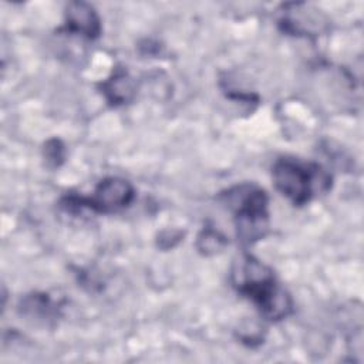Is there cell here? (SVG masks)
I'll list each match as a JSON object with an SVG mask.
<instances>
[{"label": "cell", "instance_id": "1", "mask_svg": "<svg viewBox=\"0 0 364 364\" xmlns=\"http://www.w3.org/2000/svg\"><path fill=\"white\" fill-rule=\"evenodd\" d=\"M232 283L270 321L283 320L293 310L291 297L277 283L273 270L250 255H245L235 262Z\"/></svg>", "mask_w": 364, "mask_h": 364}, {"label": "cell", "instance_id": "6", "mask_svg": "<svg viewBox=\"0 0 364 364\" xmlns=\"http://www.w3.org/2000/svg\"><path fill=\"white\" fill-rule=\"evenodd\" d=\"M101 88L107 101L112 105H119L131 101L135 92V84L132 78L122 68H117L112 75L102 82Z\"/></svg>", "mask_w": 364, "mask_h": 364}, {"label": "cell", "instance_id": "8", "mask_svg": "<svg viewBox=\"0 0 364 364\" xmlns=\"http://www.w3.org/2000/svg\"><path fill=\"white\" fill-rule=\"evenodd\" d=\"M64 156H65V149H64V145L60 139L57 138H53V139H48L44 145V158L47 161V164L53 168H57L63 164L64 161Z\"/></svg>", "mask_w": 364, "mask_h": 364}, {"label": "cell", "instance_id": "3", "mask_svg": "<svg viewBox=\"0 0 364 364\" xmlns=\"http://www.w3.org/2000/svg\"><path fill=\"white\" fill-rule=\"evenodd\" d=\"M272 178L276 189L293 205L301 206L317 193L330 188V175L317 164L294 158H280L274 162Z\"/></svg>", "mask_w": 364, "mask_h": 364}, {"label": "cell", "instance_id": "2", "mask_svg": "<svg viewBox=\"0 0 364 364\" xmlns=\"http://www.w3.org/2000/svg\"><path fill=\"white\" fill-rule=\"evenodd\" d=\"M222 198L233 212L236 235L242 245H253L267 235L269 198L263 189L242 183L228 189Z\"/></svg>", "mask_w": 364, "mask_h": 364}, {"label": "cell", "instance_id": "4", "mask_svg": "<svg viewBox=\"0 0 364 364\" xmlns=\"http://www.w3.org/2000/svg\"><path fill=\"white\" fill-rule=\"evenodd\" d=\"M134 195V188L127 179L109 176L97 185L91 198H84L85 209L98 213L118 212L131 205Z\"/></svg>", "mask_w": 364, "mask_h": 364}, {"label": "cell", "instance_id": "7", "mask_svg": "<svg viewBox=\"0 0 364 364\" xmlns=\"http://www.w3.org/2000/svg\"><path fill=\"white\" fill-rule=\"evenodd\" d=\"M226 243H228L226 237L219 230L213 228H203L198 236L196 249L202 255L210 256V255L219 253L226 246Z\"/></svg>", "mask_w": 364, "mask_h": 364}, {"label": "cell", "instance_id": "5", "mask_svg": "<svg viewBox=\"0 0 364 364\" xmlns=\"http://www.w3.org/2000/svg\"><path fill=\"white\" fill-rule=\"evenodd\" d=\"M65 30L88 40H94L101 33V20L91 4L71 1L65 9Z\"/></svg>", "mask_w": 364, "mask_h": 364}]
</instances>
